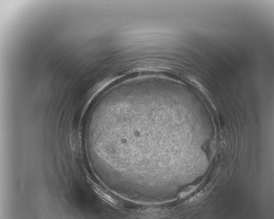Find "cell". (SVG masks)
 I'll return each mask as SVG.
<instances>
[{"label": "cell", "instance_id": "obj_1", "mask_svg": "<svg viewBox=\"0 0 274 219\" xmlns=\"http://www.w3.org/2000/svg\"><path fill=\"white\" fill-rule=\"evenodd\" d=\"M196 188V187H194V186H191V187H190L187 190H185V191H184V192H182V193L181 194H180V197H181V198H183V197H185V196H186L188 194H190V193L192 192L194 190H195V189Z\"/></svg>", "mask_w": 274, "mask_h": 219}]
</instances>
